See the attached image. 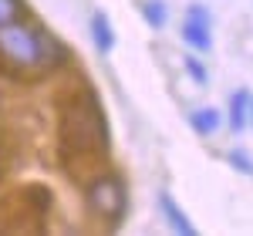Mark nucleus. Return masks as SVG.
<instances>
[{
	"label": "nucleus",
	"instance_id": "f257e3e1",
	"mask_svg": "<svg viewBox=\"0 0 253 236\" xmlns=\"http://www.w3.org/2000/svg\"><path fill=\"white\" fill-rule=\"evenodd\" d=\"M61 47L51 34H44L41 27L31 24H3L0 27V58L7 64H14L20 71H41V68H51L58 61Z\"/></svg>",
	"mask_w": 253,
	"mask_h": 236
},
{
	"label": "nucleus",
	"instance_id": "f03ea898",
	"mask_svg": "<svg viewBox=\"0 0 253 236\" xmlns=\"http://www.w3.org/2000/svg\"><path fill=\"white\" fill-rule=\"evenodd\" d=\"M61 142H64V149L81 152V156H88V152H105V149H108V125H105V115H101V105H98L91 95L64 108V118H61Z\"/></svg>",
	"mask_w": 253,
	"mask_h": 236
},
{
	"label": "nucleus",
	"instance_id": "7ed1b4c3",
	"mask_svg": "<svg viewBox=\"0 0 253 236\" xmlns=\"http://www.w3.org/2000/svg\"><path fill=\"white\" fill-rule=\"evenodd\" d=\"M84 196H88V209H91L98 219H105V223H118V219L125 216L128 193H125L122 179H115V176L95 179V182L88 186V193H84Z\"/></svg>",
	"mask_w": 253,
	"mask_h": 236
},
{
	"label": "nucleus",
	"instance_id": "20e7f679",
	"mask_svg": "<svg viewBox=\"0 0 253 236\" xmlns=\"http://www.w3.org/2000/svg\"><path fill=\"white\" fill-rule=\"evenodd\" d=\"M182 40L193 51H210L213 47V17L203 3H193L186 10V24H182Z\"/></svg>",
	"mask_w": 253,
	"mask_h": 236
},
{
	"label": "nucleus",
	"instance_id": "39448f33",
	"mask_svg": "<svg viewBox=\"0 0 253 236\" xmlns=\"http://www.w3.org/2000/svg\"><path fill=\"white\" fill-rule=\"evenodd\" d=\"M159 209H162V219L172 226L179 236H196V226H193V219L182 213V206L175 202L169 193H159Z\"/></svg>",
	"mask_w": 253,
	"mask_h": 236
},
{
	"label": "nucleus",
	"instance_id": "423d86ee",
	"mask_svg": "<svg viewBox=\"0 0 253 236\" xmlns=\"http://www.w3.org/2000/svg\"><path fill=\"white\" fill-rule=\"evenodd\" d=\"M91 38H95L98 54H108L115 47V31H112V20H108L105 10H95L91 14Z\"/></svg>",
	"mask_w": 253,
	"mask_h": 236
},
{
	"label": "nucleus",
	"instance_id": "0eeeda50",
	"mask_svg": "<svg viewBox=\"0 0 253 236\" xmlns=\"http://www.w3.org/2000/svg\"><path fill=\"white\" fill-rule=\"evenodd\" d=\"M250 91L247 88H240L230 95V128L233 132H243L247 128V118H250Z\"/></svg>",
	"mask_w": 253,
	"mask_h": 236
},
{
	"label": "nucleus",
	"instance_id": "6e6552de",
	"mask_svg": "<svg viewBox=\"0 0 253 236\" xmlns=\"http://www.w3.org/2000/svg\"><path fill=\"white\" fill-rule=\"evenodd\" d=\"M189 125H193L196 135H216V128H219V112L216 108H199L189 115Z\"/></svg>",
	"mask_w": 253,
	"mask_h": 236
},
{
	"label": "nucleus",
	"instance_id": "1a4fd4ad",
	"mask_svg": "<svg viewBox=\"0 0 253 236\" xmlns=\"http://www.w3.org/2000/svg\"><path fill=\"white\" fill-rule=\"evenodd\" d=\"M142 17L149 20V27L162 31V27H166V20H169V10H166V3H162V0H145V3H142Z\"/></svg>",
	"mask_w": 253,
	"mask_h": 236
},
{
	"label": "nucleus",
	"instance_id": "9d476101",
	"mask_svg": "<svg viewBox=\"0 0 253 236\" xmlns=\"http://www.w3.org/2000/svg\"><path fill=\"white\" fill-rule=\"evenodd\" d=\"M24 17V3L20 0H0V27L3 24H14Z\"/></svg>",
	"mask_w": 253,
	"mask_h": 236
},
{
	"label": "nucleus",
	"instance_id": "9b49d317",
	"mask_svg": "<svg viewBox=\"0 0 253 236\" xmlns=\"http://www.w3.org/2000/svg\"><path fill=\"white\" fill-rule=\"evenodd\" d=\"M230 162H233V169H240V172H247V176H253V158L247 156V152H240V149H233L230 152Z\"/></svg>",
	"mask_w": 253,
	"mask_h": 236
},
{
	"label": "nucleus",
	"instance_id": "f8f14e48",
	"mask_svg": "<svg viewBox=\"0 0 253 236\" xmlns=\"http://www.w3.org/2000/svg\"><path fill=\"white\" fill-rule=\"evenodd\" d=\"M186 71L196 78V84H206V68H203L196 58H186Z\"/></svg>",
	"mask_w": 253,
	"mask_h": 236
},
{
	"label": "nucleus",
	"instance_id": "ddd939ff",
	"mask_svg": "<svg viewBox=\"0 0 253 236\" xmlns=\"http://www.w3.org/2000/svg\"><path fill=\"white\" fill-rule=\"evenodd\" d=\"M250 118H253V101H250Z\"/></svg>",
	"mask_w": 253,
	"mask_h": 236
}]
</instances>
